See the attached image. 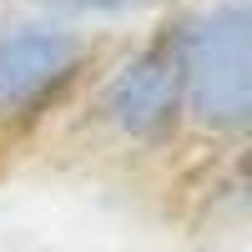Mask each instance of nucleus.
<instances>
[{"mask_svg":"<svg viewBox=\"0 0 252 252\" xmlns=\"http://www.w3.org/2000/svg\"><path fill=\"white\" fill-rule=\"evenodd\" d=\"M182 31H187V5L166 10L136 46L106 56V66L91 76L86 116L96 131H106L126 152H166L182 131Z\"/></svg>","mask_w":252,"mask_h":252,"instance_id":"obj_1","label":"nucleus"},{"mask_svg":"<svg viewBox=\"0 0 252 252\" xmlns=\"http://www.w3.org/2000/svg\"><path fill=\"white\" fill-rule=\"evenodd\" d=\"M106 31H81L51 15L0 20V136L46 126L106 66Z\"/></svg>","mask_w":252,"mask_h":252,"instance_id":"obj_2","label":"nucleus"},{"mask_svg":"<svg viewBox=\"0 0 252 252\" xmlns=\"http://www.w3.org/2000/svg\"><path fill=\"white\" fill-rule=\"evenodd\" d=\"M182 121L192 136L242 146L252 121V5L192 0L182 31Z\"/></svg>","mask_w":252,"mask_h":252,"instance_id":"obj_3","label":"nucleus"},{"mask_svg":"<svg viewBox=\"0 0 252 252\" xmlns=\"http://www.w3.org/2000/svg\"><path fill=\"white\" fill-rule=\"evenodd\" d=\"M131 10H136V0H31V15H51V20H66V26H81V31L116 26Z\"/></svg>","mask_w":252,"mask_h":252,"instance_id":"obj_4","label":"nucleus"},{"mask_svg":"<svg viewBox=\"0 0 252 252\" xmlns=\"http://www.w3.org/2000/svg\"><path fill=\"white\" fill-rule=\"evenodd\" d=\"M177 10V5H192V0H136V10Z\"/></svg>","mask_w":252,"mask_h":252,"instance_id":"obj_5","label":"nucleus"}]
</instances>
